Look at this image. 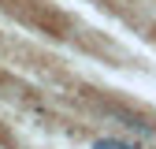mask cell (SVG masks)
<instances>
[{"label":"cell","instance_id":"obj_1","mask_svg":"<svg viewBox=\"0 0 156 149\" xmlns=\"http://www.w3.org/2000/svg\"><path fill=\"white\" fill-rule=\"evenodd\" d=\"M123 127L134 130V134H141V138H156V130L145 123V119H134V116H123Z\"/></svg>","mask_w":156,"mask_h":149},{"label":"cell","instance_id":"obj_2","mask_svg":"<svg viewBox=\"0 0 156 149\" xmlns=\"http://www.w3.org/2000/svg\"><path fill=\"white\" fill-rule=\"evenodd\" d=\"M93 149H141L138 142H126V138H97Z\"/></svg>","mask_w":156,"mask_h":149}]
</instances>
